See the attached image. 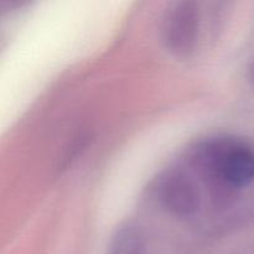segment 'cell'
<instances>
[{"label":"cell","mask_w":254,"mask_h":254,"mask_svg":"<svg viewBox=\"0 0 254 254\" xmlns=\"http://www.w3.org/2000/svg\"><path fill=\"white\" fill-rule=\"evenodd\" d=\"M181 164L192 173L216 208L230 207L254 183V146L235 135H212L191 144Z\"/></svg>","instance_id":"1"},{"label":"cell","mask_w":254,"mask_h":254,"mask_svg":"<svg viewBox=\"0 0 254 254\" xmlns=\"http://www.w3.org/2000/svg\"><path fill=\"white\" fill-rule=\"evenodd\" d=\"M150 196L164 212L179 220L195 218L202 208V188L181 163L156 175L151 181Z\"/></svg>","instance_id":"2"},{"label":"cell","mask_w":254,"mask_h":254,"mask_svg":"<svg viewBox=\"0 0 254 254\" xmlns=\"http://www.w3.org/2000/svg\"><path fill=\"white\" fill-rule=\"evenodd\" d=\"M203 14L192 0L176 1L166 10L161 24V40L165 49L178 59L196 54L202 32Z\"/></svg>","instance_id":"3"},{"label":"cell","mask_w":254,"mask_h":254,"mask_svg":"<svg viewBox=\"0 0 254 254\" xmlns=\"http://www.w3.org/2000/svg\"><path fill=\"white\" fill-rule=\"evenodd\" d=\"M107 254H148L145 233L135 223L119 226L109 242Z\"/></svg>","instance_id":"4"}]
</instances>
